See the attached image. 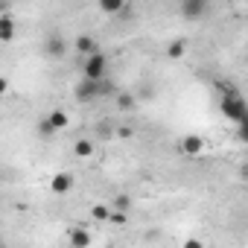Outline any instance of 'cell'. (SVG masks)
I'll list each match as a JSON object with an SVG mask.
<instances>
[{
    "instance_id": "2",
    "label": "cell",
    "mask_w": 248,
    "mask_h": 248,
    "mask_svg": "<svg viewBox=\"0 0 248 248\" xmlns=\"http://www.w3.org/2000/svg\"><path fill=\"white\" fill-rule=\"evenodd\" d=\"M82 79H88V82H102V79H108V56L105 53H93V56H88L85 59V64H82Z\"/></svg>"
},
{
    "instance_id": "11",
    "label": "cell",
    "mask_w": 248,
    "mask_h": 248,
    "mask_svg": "<svg viewBox=\"0 0 248 248\" xmlns=\"http://www.w3.org/2000/svg\"><path fill=\"white\" fill-rule=\"evenodd\" d=\"M123 9H126L123 0H99V12L102 15H120Z\"/></svg>"
},
{
    "instance_id": "7",
    "label": "cell",
    "mask_w": 248,
    "mask_h": 248,
    "mask_svg": "<svg viewBox=\"0 0 248 248\" xmlns=\"http://www.w3.org/2000/svg\"><path fill=\"white\" fill-rule=\"evenodd\" d=\"M73 47H76L85 59H88V56H93V53H99V44H96V38H93V35H76Z\"/></svg>"
},
{
    "instance_id": "4",
    "label": "cell",
    "mask_w": 248,
    "mask_h": 248,
    "mask_svg": "<svg viewBox=\"0 0 248 248\" xmlns=\"http://www.w3.org/2000/svg\"><path fill=\"white\" fill-rule=\"evenodd\" d=\"M178 12H181L184 18L196 21V18H202V15L207 12V0H184V3L178 6Z\"/></svg>"
},
{
    "instance_id": "5",
    "label": "cell",
    "mask_w": 248,
    "mask_h": 248,
    "mask_svg": "<svg viewBox=\"0 0 248 248\" xmlns=\"http://www.w3.org/2000/svg\"><path fill=\"white\" fill-rule=\"evenodd\" d=\"M181 152L184 155H190V158H199L202 152H204V140L199 138V135H187V138H181Z\"/></svg>"
},
{
    "instance_id": "22",
    "label": "cell",
    "mask_w": 248,
    "mask_h": 248,
    "mask_svg": "<svg viewBox=\"0 0 248 248\" xmlns=\"http://www.w3.org/2000/svg\"><path fill=\"white\" fill-rule=\"evenodd\" d=\"M117 135H120V138H123V140H126V138H132V129H129V126H126V129H120V132H117Z\"/></svg>"
},
{
    "instance_id": "1",
    "label": "cell",
    "mask_w": 248,
    "mask_h": 248,
    "mask_svg": "<svg viewBox=\"0 0 248 248\" xmlns=\"http://www.w3.org/2000/svg\"><path fill=\"white\" fill-rule=\"evenodd\" d=\"M117 88H114V82H108V79H102V82H88V79H82L79 85H76V99L79 102H93V99H99V96H105V93H114Z\"/></svg>"
},
{
    "instance_id": "18",
    "label": "cell",
    "mask_w": 248,
    "mask_h": 248,
    "mask_svg": "<svg viewBox=\"0 0 248 248\" xmlns=\"http://www.w3.org/2000/svg\"><path fill=\"white\" fill-rule=\"evenodd\" d=\"M38 135H41V138H53V135H56V129L47 123V117H41V120H38Z\"/></svg>"
},
{
    "instance_id": "9",
    "label": "cell",
    "mask_w": 248,
    "mask_h": 248,
    "mask_svg": "<svg viewBox=\"0 0 248 248\" xmlns=\"http://www.w3.org/2000/svg\"><path fill=\"white\" fill-rule=\"evenodd\" d=\"M91 245V233L85 228H70V248H88Z\"/></svg>"
},
{
    "instance_id": "23",
    "label": "cell",
    "mask_w": 248,
    "mask_h": 248,
    "mask_svg": "<svg viewBox=\"0 0 248 248\" xmlns=\"http://www.w3.org/2000/svg\"><path fill=\"white\" fill-rule=\"evenodd\" d=\"M0 248H6V242H3V236H0Z\"/></svg>"
},
{
    "instance_id": "13",
    "label": "cell",
    "mask_w": 248,
    "mask_h": 248,
    "mask_svg": "<svg viewBox=\"0 0 248 248\" xmlns=\"http://www.w3.org/2000/svg\"><path fill=\"white\" fill-rule=\"evenodd\" d=\"M111 210L126 216V213L132 210V196H126V193H123V196H117V199H114V204H111Z\"/></svg>"
},
{
    "instance_id": "3",
    "label": "cell",
    "mask_w": 248,
    "mask_h": 248,
    "mask_svg": "<svg viewBox=\"0 0 248 248\" xmlns=\"http://www.w3.org/2000/svg\"><path fill=\"white\" fill-rule=\"evenodd\" d=\"M222 114L228 120H233L236 126H242L245 123V102H242V96H222Z\"/></svg>"
},
{
    "instance_id": "15",
    "label": "cell",
    "mask_w": 248,
    "mask_h": 248,
    "mask_svg": "<svg viewBox=\"0 0 248 248\" xmlns=\"http://www.w3.org/2000/svg\"><path fill=\"white\" fill-rule=\"evenodd\" d=\"M91 216H93L96 222H108V219H111V207H108V204H93V207H91Z\"/></svg>"
},
{
    "instance_id": "8",
    "label": "cell",
    "mask_w": 248,
    "mask_h": 248,
    "mask_svg": "<svg viewBox=\"0 0 248 248\" xmlns=\"http://www.w3.org/2000/svg\"><path fill=\"white\" fill-rule=\"evenodd\" d=\"M9 41H15V18L0 15V44H9Z\"/></svg>"
},
{
    "instance_id": "16",
    "label": "cell",
    "mask_w": 248,
    "mask_h": 248,
    "mask_svg": "<svg viewBox=\"0 0 248 248\" xmlns=\"http://www.w3.org/2000/svg\"><path fill=\"white\" fill-rule=\"evenodd\" d=\"M117 105H120V111H132L135 108V96L132 93H117Z\"/></svg>"
},
{
    "instance_id": "14",
    "label": "cell",
    "mask_w": 248,
    "mask_h": 248,
    "mask_svg": "<svg viewBox=\"0 0 248 248\" xmlns=\"http://www.w3.org/2000/svg\"><path fill=\"white\" fill-rule=\"evenodd\" d=\"M73 152H76V158H91L93 155V140H76Z\"/></svg>"
},
{
    "instance_id": "17",
    "label": "cell",
    "mask_w": 248,
    "mask_h": 248,
    "mask_svg": "<svg viewBox=\"0 0 248 248\" xmlns=\"http://www.w3.org/2000/svg\"><path fill=\"white\" fill-rule=\"evenodd\" d=\"M184 53H187L184 41H172V44H170V50H167V56H170V59H181Z\"/></svg>"
},
{
    "instance_id": "21",
    "label": "cell",
    "mask_w": 248,
    "mask_h": 248,
    "mask_svg": "<svg viewBox=\"0 0 248 248\" xmlns=\"http://www.w3.org/2000/svg\"><path fill=\"white\" fill-rule=\"evenodd\" d=\"M184 248H204V242H202V239H196V236H190V239L184 242Z\"/></svg>"
},
{
    "instance_id": "12",
    "label": "cell",
    "mask_w": 248,
    "mask_h": 248,
    "mask_svg": "<svg viewBox=\"0 0 248 248\" xmlns=\"http://www.w3.org/2000/svg\"><path fill=\"white\" fill-rule=\"evenodd\" d=\"M64 50H67V44H64V38H59V35H53V38L47 41V56H53V59H59V56H64Z\"/></svg>"
},
{
    "instance_id": "10",
    "label": "cell",
    "mask_w": 248,
    "mask_h": 248,
    "mask_svg": "<svg viewBox=\"0 0 248 248\" xmlns=\"http://www.w3.org/2000/svg\"><path fill=\"white\" fill-rule=\"evenodd\" d=\"M47 123H50V126H53L56 132H62V129L67 126V114H64L62 108H53V111L47 114Z\"/></svg>"
},
{
    "instance_id": "6",
    "label": "cell",
    "mask_w": 248,
    "mask_h": 248,
    "mask_svg": "<svg viewBox=\"0 0 248 248\" xmlns=\"http://www.w3.org/2000/svg\"><path fill=\"white\" fill-rule=\"evenodd\" d=\"M50 190H53L56 196L70 193V190H73V175H70V172H56L53 181H50Z\"/></svg>"
},
{
    "instance_id": "19",
    "label": "cell",
    "mask_w": 248,
    "mask_h": 248,
    "mask_svg": "<svg viewBox=\"0 0 248 248\" xmlns=\"http://www.w3.org/2000/svg\"><path fill=\"white\" fill-rule=\"evenodd\" d=\"M96 135H99V138H111V126H108V123H99Z\"/></svg>"
},
{
    "instance_id": "20",
    "label": "cell",
    "mask_w": 248,
    "mask_h": 248,
    "mask_svg": "<svg viewBox=\"0 0 248 248\" xmlns=\"http://www.w3.org/2000/svg\"><path fill=\"white\" fill-rule=\"evenodd\" d=\"M6 93H9V79H6V76H0V99H3Z\"/></svg>"
}]
</instances>
